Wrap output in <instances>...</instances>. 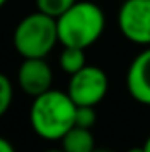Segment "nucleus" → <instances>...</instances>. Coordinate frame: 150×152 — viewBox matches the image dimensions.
<instances>
[{"label": "nucleus", "instance_id": "obj_1", "mask_svg": "<svg viewBox=\"0 0 150 152\" xmlns=\"http://www.w3.org/2000/svg\"><path fill=\"white\" fill-rule=\"evenodd\" d=\"M76 104L67 92L53 90L34 97L30 106V126L34 133L44 140H62L74 126Z\"/></svg>", "mask_w": 150, "mask_h": 152}, {"label": "nucleus", "instance_id": "obj_2", "mask_svg": "<svg viewBox=\"0 0 150 152\" xmlns=\"http://www.w3.org/2000/svg\"><path fill=\"white\" fill-rule=\"evenodd\" d=\"M104 12L94 2H76L57 18L58 42L64 46L88 48L103 36Z\"/></svg>", "mask_w": 150, "mask_h": 152}, {"label": "nucleus", "instance_id": "obj_3", "mask_svg": "<svg viewBox=\"0 0 150 152\" xmlns=\"http://www.w3.org/2000/svg\"><path fill=\"white\" fill-rule=\"evenodd\" d=\"M12 42L23 58H44L58 42L57 20L41 11L25 16L14 28Z\"/></svg>", "mask_w": 150, "mask_h": 152}, {"label": "nucleus", "instance_id": "obj_4", "mask_svg": "<svg viewBox=\"0 0 150 152\" xmlns=\"http://www.w3.org/2000/svg\"><path fill=\"white\" fill-rule=\"evenodd\" d=\"M108 92V76L97 66H85L71 75L67 94L76 106H95Z\"/></svg>", "mask_w": 150, "mask_h": 152}, {"label": "nucleus", "instance_id": "obj_5", "mask_svg": "<svg viewBox=\"0 0 150 152\" xmlns=\"http://www.w3.org/2000/svg\"><path fill=\"white\" fill-rule=\"evenodd\" d=\"M122 36L141 46H150V0H124L118 11Z\"/></svg>", "mask_w": 150, "mask_h": 152}, {"label": "nucleus", "instance_id": "obj_6", "mask_svg": "<svg viewBox=\"0 0 150 152\" xmlns=\"http://www.w3.org/2000/svg\"><path fill=\"white\" fill-rule=\"evenodd\" d=\"M18 83L25 94L37 97L51 88L53 71L44 58H25L18 69Z\"/></svg>", "mask_w": 150, "mask_h": 152}, {"label": "nucleus", "instance_id": "obj_7", "mask_svg": "<svg viewBox=\"0 0 150 152\" xmlns=\"http://www.w3.org/2000/svg\"><path fill=\"white\" fill-rule=\"evenodd\" d=\"M125 85L134 101L150 106V48L138 53L131 62Z\"/></svg>", "mask_w": 150, "mask_h": 152}, {"label": "nucleus", "instance_id": "obj_8", "mask_svg": "<svg viewBox=\"0 0 150 152\" xmlns=\"http://www.w3.org/2000/svg\"><path fill=\"white\" fill-rule=\"evenodd\" d=\"M62 149L66 152H90L95 149V140L90 129L73 126L62 136Z\"/></svg>", "mask_w": 150, "mask_h": 152}, {"label": "nucleus", "instance_id": "obj_9", "mask_svg": "<svg viewBox=\"0 0 150 152\" xmlns=\"http://www.w3.org/2000/svg\"><path fill=\"white\" fill-rule=\"evenodd\" d=\"M85 66H87V62H85V50L83 48L64 46V50L60 53V67H62V71H66L67 75H74L79 69H83Z\"/></svg>", "mask_w": 150, "mask_h": 152}, {"label": "nucleus", "instance_id": "obj_10", "mask_svg": "<svg viewBox=\"0 0 150 152\" xmlns=\"http://www.w3.org/2000/svg\"><path fill=\"white\" fill-rule=\"evenodd\" d=\"M78 0H36L37 4V11L51 16V18H58L62 16L71 5H74Z\"/></svg>", "mask_w": 150, "mask_h": 152}, {"label": "nucleus", "instance_id": "obj_11", "mask_svg": "<svg viewBox=\"0 0 150 152\" xmlns=\"http://www.w3.org/2000/svg\"><path fill=\"white\" fill-rule=\"evenodd\" d=\"M12 83L4 73H0V117L5 113L12 103Z\"/></svg>", "mask_w": 150, "mask_h": 152}, {"label": "nucleus", "instance_id": "obj_12", "mask_svg": "<svg viewBox=\"0 0 150 152\" xmlns=\"http://www.w3.org/2000/svg\"><path fill=\"white\" fill-rule=\"evenodd\" d=\"M95 118H97V115H95V108L94 106H76L74 126L90 129L95 124Z\"/></svg>", "mask_w": 150, "mask_h": 152}, {"label": "nucleus", "instance_id": "obj_13", "mask_svg": "<svg viewBox=\"0 0 150 152\" xmlns=\"http://www.w3.org/2000/svg\"><path fill=\"white\" fill-rule=\"evenodd\" d=\"M0 152H16V151H14V147H12V143L9 140L0 136Z\"/></svg>", "mask_w": 150, "mask_h": 152}, {"label": "nucleus", "instance_id": "obj_14", "mask_svg": "<svg viewBox=\"0 0 150 152\" xmlns=\"http://www.w3.org/2000/svg\"><path fill=\"white\" fill-rule=\"evenodd\" d=\"M143 149H145V152H150V134L147 138V142H145V145H143Z\"/></svg>", "mask_w": 150, "mask_h": 152}, {"label": "nucleus", "instance_id": "obj_15", "mask_svg": "<svg viewBox=\"0 0 150 152\" xmlns=\"http://www.w3.org/2000/svg\"><path fill=\"white\" fill-rule=\"evenodd\" d=\"M127 152H145V149L143 147H133V149H129Z\"/></svg>", "mask_w": 150, "mask_h": 152}, {"label": "nucleus", "instance_id": "obj_16", "mask_svg": "<svg viewBox=\"0 0 150 152\" xmlns=\"http://www.w3.org/2000/svg\"><path fill=\"white\" fill-rule=\"evenodd\" d=\"M44 152H66L64 149H51V151H44Z\"/></svg>", "mask_w": 150, "mask_h": 152}, {"label": "nucleus", "instance_id": "obj_17", "mask_svg": "<svg viewBox=\"0 0 150 152\" xmlns=\"http://www.w3.org/2000/svg\"><path fill=\"white\" fill-rule=\"evenodd\" d=\"M90 152H111V151H106V149H94V151Z\"/></svg>", "mask_w": 150, "mask_h": 152}, {"label": "nucleus", "instance_id": "obj_18", "mask_svg": "<svg viewBox=\"0 0 150 152\" xmlns=\"http://www.w3.org/2000/svg\"><path fill=\"white\" fill-rule=\"evenodd\" d=\"M5 2H7V0H0V7H2V5H4Z\"/></svg>", "mask_w": 150, "mask_h": 152}]
</instances>
